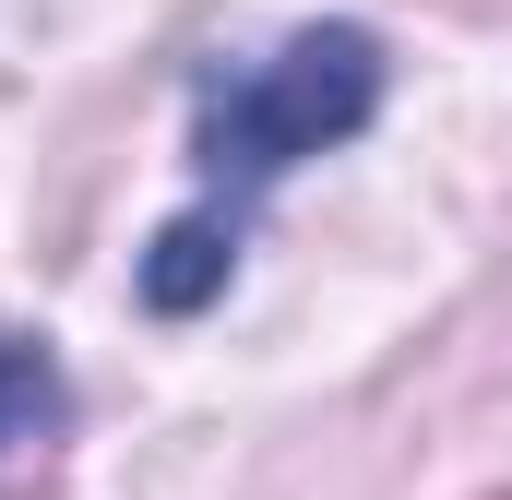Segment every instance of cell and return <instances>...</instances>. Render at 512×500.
<instances>
[{
  "label": "cell",
  "instance_id": "1",
  "mask_svg": "<svg viewBox=\"0 0 512 500\" xmlns=\"http://www.w3.org/2000/svg\"><path fill=\"white\" fill-rule=\"evenodd\" d=\"M370 96H382V48H370L358 24H310V36H286L251 72H203V179H215V203L155 239L143 298H155V310L215 298V274H227V250H239V203H251L262 179H286L298 155L346 143V131L370 120Z\"/></svg>",
  "mask_w": 512,
  "mask_h": 500
},
{
  "label": "cell",
  "instance_id": "2",
  "mask_svg": "<svg viewBox=\"0 0 512 500\" xmlns=\"http://www.w3.org/2000/svg\"><path fill=\"white\" fill-rule=\"evenodd\" d=\"M48 429H60V370H48L36 346H12V334H0V465H24Z\"/></svg>",
  "mask_w": 512,
  "mask_h": 500
}]
</instances>
